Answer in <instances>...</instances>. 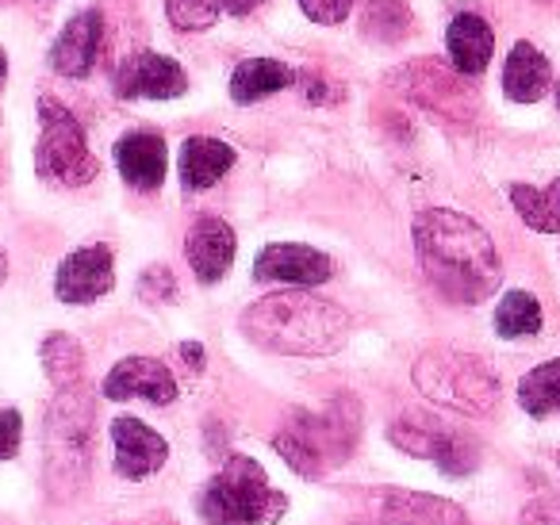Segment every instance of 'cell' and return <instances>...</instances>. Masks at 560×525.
<instances>
[{
	"label": "cell",
	"instance_id": "7a4b0ae2",
	"mask_svg": "<svg viewBox=\"0 0 560 525\" xmlns=\"http://www.w3.org/2000/svg\"><path fill=\"white\" fill-rule=\"evenodd\" d=\"M346 311L312 292H277L242 315V334L269 353L327 357L346 341Z\"/></svg>",
	"mask_w": 560,
	"mask_h": 525
},
{
	"label": "cell",
	"instance_id": "8fae6325",
	"mask_svg": "<svg viewBox=\"0 0 560 525\" xmlns=\"http://www.w3.org/2000/svg\"><path fill=\"white\" fill-rule=\"evenodd\" d=\"M104 395L108 399H147L154 407H170L177 399V380L154 357H127L108 372Z\"/></svg>",
	"mask_w": 560,
	"mask_h": 525
},
{
	"label": "cell",
	"instance_id": "44dd1931",
	"mask_svg": "<svg viewBox=\"0 0 560 525\" xmlns=\"http://www.w3.org/2000/svg\"><path fill=\"white\" fill-rule=\"evenodd\" d=\"M453 433H457V430H450L442 418L427 415V410H411V415H404V418H396V422H392L388 438H392V445L404 448L407 456H422V460L438 464Z\"/></svg>",
	"mask_w": 560,
	"mask_h": 525
},
{
	"label": "cell",
	"instance_id": "83f0119b",
	"mask_svg": "<svg viewBox=\"0 0 560 525\" xmlns=\"http://www.w3.org/2000/svg\"><path fill=\"white\" fill-rule=\"evenodd\" d=\"M369 32L381 35V39H396V35L407 32V20H411V12H407V0H399V4H392L388 0H369Z\"/></svg>",
	"mask_w": 560,
	"mask_h": 525
},
{
	"label": "cell",
	"instance_id": "3957f363",
	"mask_svg": "<svg viewBox=\"0 0 560 525\" xmlns=\"http://www.w3.org/2000/svg\"><path fill=\"white\" fill-rule=\"evenodd\" d=\"M361 410L353 399H335L323 410H292L277 430V453L304 479H323L330 468L350 460L358 448Z\"/></svg>",
	"mask_w": 560,
	"mask_h": 525
},
{
	"label": "cell",
	"instance_id": "4316f807",
	"mask_svg": "<svg viewBox=\"0 0 560 525\" xmlns=\"http://www.w3.org/2000/svg\"><path fill=\"white\" fill-rule=\"evenodd\" d=\"M223 12V0H165V16L177 32H208Z\"/></svg>",
	"mask_w": 560,
	"mask_h": 525
},
{
	"label": "cell",
	"instance_id": "7402d4cb",
	"mask_svg": "<svg viewBox=\"0 0 560 525\" xmlns=\"http://www.w3.org/2000/svg\"><path fill=\"white\" fill-rule=\"evenodd\" d=\"M292 81H296V73L284 62H277V58H249V62H242L238 70H234L231 96H234V104H257V101H265V96L280 93V89H289Z\"/></svg>",
	"mask_w": 560,
	"mask_h": 525
},
{
	"label": "cell",
	"instance_id": "836d02e7",
	"mask_svg": "<svg viewBox=\"0 0 560 525\" xmlns=\"http://www.w3.org/2000/svg\"><path fill=\"white\" fill-rule=\"evenodd\" d=\"M257 4H265V0H223V9L231 12V16H246V12H254Z\"/></svg>",
	"mask_w": 560,
	"mask_h": 525
},
{
	"label": "cell",
	"instance_id": "5bb4252c",
	"mask_svg": "<svg viewBox=\"0 0 560 525\" xmlns=\"http://www.w3.org/2000/svg\"><path fill=\"white\" fill-rule=\"evenodd\" d=\"M104 39V20L96 9H85L70 20V24L58 32L55 50H50V66H55L62 78H89L101 55Z\"/></svg>",
	"mask_w": 560,
	"mask_h": 525
},
{
	"label": "cell",
	"instance_id": "8992f818",
	"mask_svg": "<svg viewBox=\"0 0 560 525\" xmlns=\"http://www.w3.org/2000/svg\"><path fill=\"white\" fill-rule=\"evenodd\" d=\"M35 170L47 180L66 188L89 185L96 177V158L85 142L78 116L70 108L43 96L39 101V147H35Z\"/></svg>",
	"mask_w": 560,
	"mask_h": 525
},
{
	"label": "cell",
	"instance_id": "9a60e30c",
	"mask_svg": "<svg viewBox=\"0 0 560 525\" xmlns=\"http://www.w3.org/2000/svg\"><path fill=\"white\" fill-rule=\"evenodd\" d=\"M376 506L396 525H468L465 506L450 499H438L427 491H404V487H381L373 491Z\"/></svg>",
	"mask_w": 560,
	"mask_h": 525
},
{
	"label": "cell",
	"instance_id": "ffe728a7",
	"mask_svg": "<svg viewBox=\"0 0 560 525\" xmlns=\"http://www.w3.org/2000/svg\"><path fill=\"white\" fill-rule=\"evenodd\" d=\"M234 165V150L219 139H188L180 147V180H185L188 192H203V188L219 185V177H226Z\"/></svg>",
	"mask_w": 560,
	"mask_h": 525
},
{
	"label": "cell",
	"instance_id": "d6986e66",
	"mask_svg": "<svg viewBox=\"0 0 560 525\" xmlns=\"http://www.w3.org/2000/svg\"><path fill=\"white\" fill-rule=\"evenodd\" d=\"M552 85V73L545 55L534 43H514V50L506 55L503 66V93L514 104H537Z\"/></svg>",
	"mask_w": 560,
	"mask_h": 525
},
{
	"label": "cell",
	"instance_id": "1f68e13d",
	"mask_svg": "<svg viewBox=\"0 0 560 525\" xmlns=\"http://www.w3.org/2000/svg\"><path fill=\"white\" fill-rule=\"evenodd\" d=\"M20 438H24V418L16 410H0V460L16 456Z\"/></svg>",
	"mask_w": 560,
	"mask_h": 525
},
{
	"label": "cell",
	"instance_id": "f1b7e54d",
	"mask_svg": "<svg viewBox=\"0 0 560 525\" xmlns=\"http://www.w3.org/2000/svg\"><path fill=\"white\" fill-rule=\"evenodd\" d=\"M476 464H480V445H476L468 433H453L442 460H438V468H442L445 476H468Z\"/></svg>",
	"mask_w": 560,
	"mask_h": 525
},
{
	"label": "cell",
	"instance_id": "8d00e7d4",
	"mask_svg": "<svg viewBox=\"0 0 560 525\" xmlns=\"http://www.w3.org/2000/svg\"><path fill=\"white\" fill-rule=\"evenodd\" d=\"M4 277H9V261H4V249H0V284H4Z\"/></svg>",
	"mask_w": 560,
	"mask_h": 525
},
{
	"label": "cell",
	"instance_id": "ba28073f",
	"mask_svg": "<svg viewBox=\"0 0 560 525\" xmlns=\"http://www.w3.org/2000/svg\"><path fill=\"white\" fill-rule=\"evenodd\" d=\"M185 70L173 58L154 55V50L131 55L116 73V93L124 101H173V96H185Z\"/></svg>",
	"mask_w": 560,
	"mask_h": 525
},
{
	"label": "cell",
	"instance_id": "6da1fadb",
	"mask_svg": "<svg viewBox=\"0 0 560 525\" xmlns=\"http://www.w3.org/2000/svg\"><path fill=\"white\" fill-rule=\"evenodd\" d=\"M415 249L427 280L453 303H483L503 280L495 242L476 219L460 211H422L415 219Z\"/></svg>",
	"mask_w": 560,
	"mask_h": 525
},
{
	"label": "cell",
	"instance_id": "4dcf8cb0",
	"mask_svg": "<svg viewBox=\"0 0 560 525\" xmlns=\"http://www.w3.org/2000/svg\"><path fill=\"white\" fill-rule=\"evenodd\" d=\"M300 9H304L307 20H315V24H342L346 16H350L353 0H300Z\"/></svg>",
	"mask_w": 560,
	"mask_h": 525
},
{
	"label": "cell",
	"instance_id": "4fadbf2b",
	"mask_svg": "<svg viewBox=\"0 0 560 525\" xmlns=\"http://www.w3.org/2000/svg\"><path fill=\"white\" fill-rule=\"evenodd\" d=\"M404 89L430 112L442 116H468L472 112V93L465 89L460 73H450L438 62H415L404 70Z\"/></svg>",
	"mask_w": 560,
	"mask_h": 525
},
{
	"label": "cell",
	"instance_id": "d590c367",
	"mask_svg": "<svg viewBox=\"0 0 560 525\" xmlns=\"http://www.w3.org/2000/svg\"><path fill=\"white\" fill-rule=\"evenodd\" d=\"M4 78H9V58H4V50H0V85H4Z\"/></svg>",
	"mask_w": 560,
	"mask_h": 525
},
{
	"label": "cell",
	"instance_id": "52a82bcc",
	"mask_svg": "<svg viewBox=\"0 0 560 525\" xmlns=\"http://www.w3.org/2000/svg\"><path fill=\"white\" fill-rule=\"evenodd\" d=\"M93 433H96V410L89 402V395L81 387H62L47 422L50 468L85 471L89 453H93Z\"/></svg>",
	"mask_w": 560,
	"mask_h": 525
},
{
	"label": "cell",
	"instance_id": "ac0fdd59",
	"mask_svg": "<svg viewBox=\"0 0 560 525\" xmlns=\"http://www.w3.org/2000/svg\"><path fill=\"white\" fill-rule=\"evenodd\" d=\"M445 47H450V58L460 78H480L491 62V50H495V35H491L488 20L460 12L445 32Z\"/></svg>",
	"mask_w": 560,
	"mask_h": 525
},
{
	"label": "cell",
	"instance_id": "e575fe53",
	"mask_svg": "<svg viewBox=\"0 0 560 525\" xmlns=\"http://www.w3.org/2000/svg\"><path fill=\"white\" fill-rule=\"evenodd\" d=\"M180 357H185V361H192V369H200V364H203V353H200V346H196V341H185V346H180Z\"/></svg>",
	"mask_w": 560,
	"mask_h": 525
},
{
	"label": "cell",
	"instance_id": "74e56055",
	"mask_svg": "<svg viewBox=\"0 0 560 525\" xmlns=\"http://www.w3.org/2000/svg\"><path fill=\"white\" fill-rule=\"evenodd\" d=\"M557 108H560V81H557Z\"/></svg>",
	"mask_w": 560,
	"mask_h": 525
},
{
	"label": "cell",
	"instance_id": "2e32d148",
	"mask_svg": "<svg viewBox=\"0 0 560 525\" xmlns=\"http://www.w3.org/2000/svg\"><path fill=\"white\" fill-rule=\"evenodd\" d=\"M185 254H188V265H192L196 280L200 284H215V280L226 277L234 261V231L215 215H203L192 223L185 238Z\"/></svg>",
	"mask_w": 560,
	"mask_h": 525
},
{
	"label": "cell",
	"instance_id": "9c48e42d",
	"mask_svg": "<svg viewBox=\"0 0 560 525\" xmlns=\"http://www.w3.org/2000/svg\"><path fill=\"white\" fill-rule=\"evenodd\" d=\"M335 265L327 254L312 246H296V242H277V246H265L257 254L254 277L261 284H296V288H315L327 284Z\"/></svg>",
	"mask_w": 560,
	"mask_h": 525
},
{
	"label": "cell",
	"instance_id": "603a6c76",
	"mask_svg": "<svg viewBox=\"0 0 560 525\" xmlns=\"http://www.w3.org/2000/svg\"><path fill=\"white\" fill-rule=\"evenodd\" d=\"M511 203L537 234H560V177L545 188L511 185Z\"/></svg>",
	"mask_w": 560,
	"mask_h": 525
},
{
	"label": "cell",
	"instance_id": "5b68a950",
	"mask_svg": "<svg viewBox=\"0 0 560 525\" xmlns=\"http://www.w3.org/2000/svg\"><path fill=\"white\" fill-rule=\"evenodd\" d=\"M415 387L438 407L488 418L499 402V376L472 353L430 349L415 361Z\"/></svg>",
	"mask_w": 560,
	"mask_h": 525
},
{
	"label": "cell",
	"instance_id": "cb8c5ba5",
	"mask_svg": "<svg viewBox=\"0 0 560 525\" xmlns=\"http://www.w3.org/2000/svg\"><path fill=\"white\" fill-rule=\"evenodd\" d=\"M518 399L534 418L560 415V361H545L534 372H526L518 384Z\"/></svg>",
	"mask_w": 560,
	"mask_h": 525
},
{
	"label": "cell",
	"instance_id": "7c38bea8",
	"mask_svg": "<svg viewBox=\"0 0 560 525\" xmlns=\"http://www.w3.org/2000/svg\"><path fill=\"white\" fill-rule=\"evenodd\" d=\"M112 441H116V471L124 479L154 476L165 464V456H170V445H165L162 433H154L147 422H139L131 415L112 422Z\"/></svg>",
	"mask_w": 560,
	"mask_h": 525
},
{
	"label": "cell",
	"instance_id": "484cf974",
	"mask_svg": "<svg viewBox=\"0 0 560 525\" xmlns=\"http://www.w3.org/2000/svg\"><path fill=\"white\" fill-rule=\"evenodd\" d=\"M43 369H47V376L55 380L58 387H78L81 369H85V353H81L78 338H70V334H50V338L43 341Z\"/></svg>",
	"mask_w": 560,
	"mask_h": 525
},
{
	"label": "cell",
	"instance_id": "f546056e",
	"mask_svg": "<svg viewBox=\"0 0 560 525\" xmlns=\"http://www.w3.org/2000/svg\"><path fill=\"white\" fill-rule=\"evenodd\" d=\"M139 295L147 303H170L177 295V280H173V272L165 265H150L139 280Z\"/></svg>",
	"mask_w": 560,
	"mask_h": 525
},
{
	"label": "cell",
	"instance_id": "d4e9b609",
	"mask_svg": "<svg viewBox=\"0 0 560 525\" xmlns=\"http://www.w3.org/2000/svg\"><path fill=\"white\" fill-rule=\"evenodd\" d=\"M495 330L499 338H526L541 330V303L529 292H506L495 307Z\"/></svg>",
	"mask_w": 560,
	"mask_h": 525
},
{
	"label": "cell",
	"instance_id": "d6a6232c",
	"mask_svg": "<svg viewBox=\"0 0 560 525\" xmlns=\"http://www.w3.org/2000/svg\"><path fill=\"white\" fill-rule=\"evenodd\" d=\"M518 525H560V499H534L522 510Z\"/></svg>",
	"mask_w": 560,
	"mask_h": 525
},
{
	"label": "cell",
	"instance_id": "277c9868",
	"mask_svg": "<svg viewBox=\"0 0 560 525\" xmlns=\"http://www.w3.org/2000/svg\"><path fill=\"white\" fill-rule=\"evenodd\" d=\"M289 499L269 483L265 468L249 456H231L200 494V514L208 525H269L280 522Z\"/></svg>",
	"mask_w": 560,
	"mask_h": 525
},
{
	"label": "cell",
	"instance_id": "e0dca14e",
	"mask_svg": "<svg viewBox=\"0 0 560 525\" xmlns=\"http://www.w3.org/2000/svg\"><path fill=\"white\" fill-rule=\"evenodd\" d=\"M165 142L154 131H131L116 142V165L124 180L139 192H154L165 180Z\"/></svg>",
	"mask_w": 560,
	"mask_h": 525
},
{
	"label": "cell",
	"instance_id": "f35d334b",
	"mask_svg": "<svg viewBox=\"0 0 560 525\" xmlns=\"http://www.w3.org/2000/svg\"><path fill=\"white\" fill-rule=\"evenodd\" d=\"M557 464H560V453H557Z\"/></svg>",
	"mask_w": 560,
	"mask_h": 525
},
{
	"label": "cell",
	"instance_id": "30bf717a",
	"mask_svg": "<svg viewBox=\"0 0 560 525\" xmlns=\"http://www.w3.org/2000/svg\"><path fill=\"white\" fill-rule=\"evenodd\" d=\"M116 284V269H112V249L108 246H81L58 265L55 295L62 303H93L112 292Z\"/></svg>",
	"mask_w": 560,
	"mask_h": 525
}]
</instances>
